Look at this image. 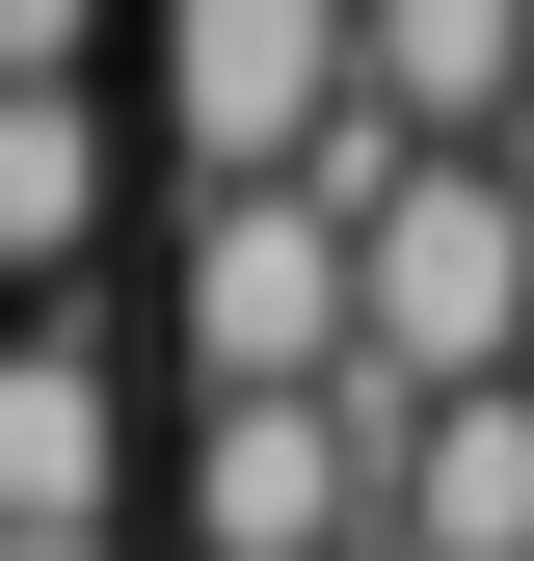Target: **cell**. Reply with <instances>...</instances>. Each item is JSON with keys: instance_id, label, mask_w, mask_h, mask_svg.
Wrapping results in <instances>:
<instances>
[{"instance_id": "2", "label": "cell", "mask_w": 534, "mask_h": 561, "mask_svg": "<svg viewBox=\"0 0 534 561\" xmlns=\"http://www.w3.org/2000/svg\"><path fill=\"white\" fill-rule=\"evenodd\" d=\"M161 107H187V187H294L348 107V0H161Z\"/></svg>"}, {"instance_id": "3", "label": "cell", "mask_w": 534, "mask_h": 561, "mask_svg": "<svg viewBox=\"0 0 534 561\" xmlns=\"http://www.w3.org/2000/svg\"><path fill=\"white\" fill-rule=\"evenodd\" d=\"M187 535L214 561H348L374 535V428L348 401H214V428H187Z\"/></svg>"}, {"instance_id": "1", "label": "cell", "mask_w": 534, "mask_h": 561, "mask_svg": "<svg viewBox=\"0 0 534 561\" xmlns=\"http://www.w3.org/2000/svg\"><path fill=\"white\" fill-rule=\"evenodd\" d=\"M187 375L214 401H321L348 375V215L321 187H187Z\"/></svg>"}, {"instance_id": "4", "label": "cell", "mask_w": 534, "mask_h": 561, "mask_svg": "<svg viewBox=\"0 0 534 561\" xmlns=\"http://www.w3.org/2000/svg\"><path fill=\"white\" fill-rule=\"evenodd\" d=\"M81 241H107V107L81 81H0V295H54Z\"/></svg>"}]
</instances>
